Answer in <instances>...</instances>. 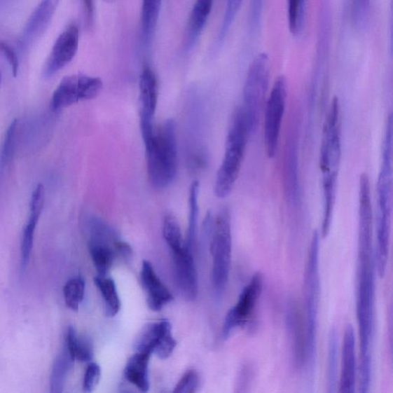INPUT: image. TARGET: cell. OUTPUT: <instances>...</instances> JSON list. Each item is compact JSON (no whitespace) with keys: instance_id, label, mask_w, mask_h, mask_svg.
Here are the masks:
<instances>
[{"instance_id":"16","label":"cell","mask_w":393,"mask_h":393,"mask_svg":"<svg viewBox=\"0 0 393 393\" xmlns=\"http://www.w3.org/2000/svg\"><path fill=\"white\" fill-rule=\"evenodd\" d=\"M45 202V188L39 184L30 198L29 216L26 226L24 227L21 242L22 267L25 268L29 261L34 243L35 230Z\"/></svg>"},{"instance_id":"32","label":"cell","mask_w":393,"mask_h":393,"mask_svg":"<svg viewBox=\"0 0 393 393\" xmlns=\"http://www.w3.org/2000/svg\"><path fill=\"white\" fill-rule=\"evenodd\" d=\"M372 0H351V18L358 29H364L368 24L371 11Z\"/></svg>"},{"instance_id":"35","label":"cell","mask_w":393,"mask_h":393,"mask_svg":"<svg viewBox=\"0 0 393 393\" xmlns=\"http://www.w3.org/2000/svg\"><path fill=\"white\" fill-rule=\"evenodd\" d=\"M199 386V376L195 370H189L183 375L181 379L176 385L174 393H194Z\"/></svg>"},{"instance_id":"9","label":"cell","mask_w":393,"mask_h":393,"mask_svg":"<svg viewBox=\"0 0 393 393\" xmlns=\"http://www.w3.org/2000/svg\"><path fill=\"white\" fill-rule=\"evenodd\" d=\"M103 89L102 79L85 74L64 77L54 91L50 108L58 111L80 101L92 100L97 97Z\"/></svg>"},{"instance_id":"17","label":"cell","mask_w":393,"mask_h":393,"mask_svg":"<svg viewBox=\"0 0 393 393\" xmlns=\"http://www.w3.org/2000/svg\"><path fill=\"white\" fill-rule=\"evenodd\" d=\"M357 380L356 336L354 326L348 324L345 330L342 345V367L340 380V392H354Z\"/></svg>"},{"instance_id":"15","label":"cell","mask_w":393,"mask_h":393,"mask_svg":"<svg viewBox=\"0 0 393 393\" xmlns=\"http://www.w3.org/2000/svg\"><path fill=\"white\" fill-rule=\"evenodd\" d=\"M140 277L146 293L148 306L151 310L160 311L174 300L173 294L159 278L149 261H143Z\"/></svg>"},{"instance_id":"39","label":"cell","mask_w":393,"mask_h":393,"mask_svg":"<svg viewBox=\"0 0 393 393\" xmlns=\"http://www.w3.org/2000/svg\"><path fill=\"white\" fill-rule=\"evenodd\" d=\"M303 5L305 8H306V0H302Z\"/></svg>"},{"instance_id":"23","label":"cell","mask_w":393,"mask_h":393,"mask_svg":"<svg viewBox=\"0 0 393 393\" xmlns=\"http://www.w3.org/2000/svg\"><path fill=\"white\" fill-rule=\"evenodd\" d=\"M65 347L75 361L90 363L93 359L94 348L92 341L87 336L78 335L72 326L68 328Z\"/></svg>"},{"instance_id":"3","label":"cell","mask_w":393,"mask_h":393,"mask_svg":"<svg viewBox=\"0 0 393 393\" xmlns=\"http://www.w3.org/2000/svg\"><path fill=\"white\" fill-rule=\"evenodd\" d=\"M148 174L151 186L163 190L170 186L178 168V147L175 125L172 119L154 131L146 144Z\"/></svg>"},{"instance_id":"13","label":"cell","mask_w":393,"mask_h":393,"mask_svg":"<svg viewBox=\"0 0 393 393\" xmlns=\"http://www.w3.org/2000/svg\"><path fill=\"white\" fill-rule=\"evenodd\" d=\"M78 43V28L72 24L56 39L43 69L46 78L52 77L69 65L77 53Z\"/></svg>"},{"instance_id":"12","label":"cell","mask_w":393,"mask_h":393,"mask_svg":"<svg viewBox=\"0 0 393 393\" xmlns=\"http://www.w3.org/2000/svg\"><path fill=\"white\" fill-rule=\"evenodd\" d=\"M170 249L176 282L184 296L190 301H195L198 294V276L192 250L186 242Z\"/></svg>"},{"instance_id":"38","label":"cell","mask_w":393,"mask_h":393,"mask_svg":"<svg viewBox=\"0 0 393 393\" xmlns=\"http://www.w3.org/2000/svg\"><path fill=\"white\" fill-rule=\"evenodd\" d=\"M84 6L85 17L87 25L92 26L94 21L95 6L94 0H82Z\"/></svg>"},{"instance_id":"21","label":"cell","mask_w":393,"mask_h":393,"mask_svg":"<svg viewBox=\"0 0 393 393\" xmlns=\"http://www.w3.org/2000/svg\"><path fill=\"white\" fill-rule=\"evenodd\" d=\"M214 4V0H195L192 9L186 36V49L188 50L193 46L206 26L209 18Z\"/></svg>"},{"instance_id":"22","label":"cell","mask_w":393,"mask_h":393,"mask_svg":"<svg viewBox=\"0 0 393 393\" xmlns=\"http://www.w3.org/2000/svg\"><path fill=\"white\" fill-rule=\"evenodd\" d=\"M163 0H143L142 6V39L144 46L149 48L156 34L161 11Z\"/></svg>"},{"instance_id":"27","label":"cell","mask_w":393,"mask_h":393,"mask_svg":"<svg viewBox=\"0 0 393 393\" xmlns=\"http://www.w3.org/2000/svg\"><path fill=\"white\" fill-rule=\"evenodd\" d=\"M176 345L171 323L167 319L159 320L153 354L160 359H167L172 354Z\"/></svg>"},{"instance_id":"40","label":"cell","mask_w":393,"mask_h":393,"mask_svg":"<svg viewBox=\"0 0 393 393\" xmlns=\"http://www.w3.org/2000/svg\"><path fill=\"white\" fill-rule=\"evenodd\" d=\"M1 81H2L1 72H0V87H1Z\"/></svg>"},{"instance_id":"31","label":"cell","mask_w":393,"mask_h":393,"mask_svg":"<svg viewBox=\"0 0 393 393\" xmlns=\"http://www.w3.org/2000/svg\"><path fill=\"white\" fill-rule=\"evenodd\" d=\"M305 10L306 8L303 6L302 0H288V24L291 34L294 36H298L302 30Z\"/></svg>"},{"instance_id":"14","label":"cell","mask_w":393,"mask_h":393,"mask_svg":"<svg viewBox=\"0 0 393 393\" xmlns=\"http://www.w3.org/2000/svg\"><path fill=\"white\" fill-rule=\"evenodd\" d=\"M298 139L294 132L287 139L284 163L285 197L292 207H298L301 202Z\"/></svg>"},{"instance_id":"1","label":"cell","mask_w":393,"mask_h":393,"mask_svg":"<svg viewBox=\"0 0 393 393\" xmlns=\"http://www.w3.org/2000/svg\"><path fill=\"white\" fill-rule=\"evenodd\" d=\"M341 155L340 104L339 99L334 97L324 124L319 151V168L322 174L323 188V237H326L330 232L333 221Z\"/></svg>"},{"instance_id":"29","label":"cell","mask_w":393,"mask_h":393,"mask_svg":"<svg viewBox=\"0 0 393 393\" xmlns=\"http://www.w3.org/2000/svg\"><path fill=\"white\" fill-rule=\"evenodd\" d=\"M199 183L194 181L191 184L189 195V223L187 233L186 244L190 249H193L196 242L198 221L199 214L198 206Z\"/></svg>"},{"instance_id":"36","label":"cell","mask_w":393,"mask_h":393,"mask_svg":"<svg viewBox=\"0 0 393 393\" xmlns=\"http://www.w3.org/2000/svg\"><path fill=\"white\" fill-rule=\"evenodd\" d=\"M101 368L96 363H90L88 366L83 380V391L92 392L95 390L101 379Z\"/></svg>"},{"instance_id":"33","label":"cell","mask_w":393,"mask_h":393,"mask_svg":"<svg viewBox=\"0 0 393 393\" xmlns=\"http://www.w3.org/2000/svg\"><path fill=\"white\" fill-rule=\"evenodd\" d=\"M243 0H228L226 12H224L223 22L219 35V42L222 43L226 39L228 32L235 22Z\"/></svg>"},{"instance_id":"18","label":"cell","mask_w":393,"mask_h":393,"mask_svg":"<svg viewBox=\"0 0 393 393\" xmlns=\"http://www.w3.org/2000/svg\"><path fill=\"white\" fill-rule=\"evenodd\" d=\"M287 328L292 343L294 357L296 366L305 367L307 356V336L303 326L298 307L294 303L289 305L287 312Z\"/></svg>"},{"instance_id":"41","label":"cell","mask_w":393,"mask_h":393,"mask_svg":"<svg viewBox=\"0 0 393 393\" xmlns=\"http://www.w3.org/2000/svg\"><path fill=\"white\" fill-rule=\"evenodd\" d=\"M106 1H111V0H106Z\"/></svg>"},{"instance_id":"10","label":"cell","mask_w":393,"mask_h":393,"mask_svg":"<svg viewBox=\"0 0 393 393\" xmlns=\"http://www.w3.org/2000/svg\"><path fill=\"white\" fill-rule=\"evenodd\" d=\"M263 287V276L256 272L243 289L239 298L228 312L222 329V338L227 340L236 329L249 324L258 307Z\"/></svg>"},{"instance_id":"25","label":"cell","mask_w":393,"mask_h":393,"mask_svg":"<svg viewBox=\"0 0 393 393\" xmlns=\"http://www.w3.org/2000/svg\"><path fill=\"white\" fill-rule=\"evenodd\" d=\"M94 282L105 303L106 315L109 317L116 316L121 308V301L114 280L106 276L98 275L95 277Z\"/></svg>"},{"instance_id":"34","label":"cell","mask_w":393,"mask_h":393,"mask_svg":"<svg viewBox=\"0 0 393 393\" xmlns=\"http://www.w3.org/2000/svg\"><path fill=\"white\" fill-rule=\"evenodd\" d=\"M264 4L266 0H250L248 25L252 34L256 33L261 27Z\"/></svg>"},{"instance_id":"20","label":"cell","mask_w":393,"mask_h":393,"mask_svg":"<svg viewBox=\"0 0 393 393\" xmlns=\"http://www.w3.org/2000/svg\"><path fill=\"white\" fill-rule=\"evenodd\" d=\"M151 354L136 351L127 360L124 375L125 380L142 392H146L150 388L149 361Z\"/></svg>"},{"instance_id":"26","label":"cell","mask_w":393,"mask_h":393,"mask_svg":"<svg viewBox=\"0 0 393 393\" xmlns=\"http://www.w3.org/2000/svg\"><path fill=\"white\" fill-rule=\"evenodd\" d=\"M74 362L75 360L71 357L67 347H64L53 364L50 376L51 392H62L69 373L74 366Z\"/></svg>"},{"instance_id":"37","label":"cell","mask_w":393,"mask_h":393,"mask_svg":"<svg viewBox=\"0 0 393 393\" xmlns=\"http://www.w3.org/2000/svg\"><path fill=\"white\" fill-rule=\"evenodd\" d=\"M0 51H2L11 67L13 76L15 77L19 71V60L13 48L4 42L0 41Z\"/></svg>"},{"instance_id":"19","label":"cell","mask_w":393,"mask_h":393,"mask_svg":"<svg viewBox=\"0 0 393 393\" xmlns=\"http://www.w3.org/2000/svg\"><path fill=\"white\" fill-rule=\"evenodd\" d=\"M60 0H42L41 3L32 14L25 29L23 31L22 44L33 42L36 37L41 35L53 18Z\"/></svg>"},{"instance_id":"6","label":"cell","mask_w":393,"mask_h":393,"mask_svg":"<svg viewBox=\"0 0 393 393\" xmlns=\"http://www.w3.org/2000/svg\"><path fill=\"white\" fill-rule=\"evenodd\" d=\"M270 65L266 53L259 54L248 69L243 90L242 106L250 135L259 127L267 102Z\"/></svg>"},{"instance_id":"5","label":"cell","mask_w":393,"mask_h":393,"mask_svg":"<svg viewBox=\"0 0 393 393\" xmlns=\"http://www.w3.org/2000/svg\"><path fill=\"white\" fill-rule=\"evenodd\" d=\"M319 251V234L315 231L311 239L303 278L304 324L307 336V356L304 370L310 380L315 373L317 358V317L320 284Z\"/></svg>"},{"instance_id":"2","label":"cell","mask_w":393,"mask_h":393,"mask_svg":"<svg viewBox=\"0 0 393 393\" xmlns=\"http://www.w3.org/2000/svg\"><path fill=\"white\" fill-rule=\"evenodd\" d=\"M373 228L370 223L358 224L357 315L359 333L361 335H368L374 331L375 276L377 270Z\"/></svg>"},{"instance_id":"24","label":"cell","mask_w":393,"mask_h":393,"mask_svg":"<svg viewBox=\"0 0 393 393\" xmlns=\"http://www.w3.org/2000/svg\"><path fill=\"white\" fill-rule=\"evenodd\" d=\"M339 336L336 329H332L328 340L326 363V387L328 392H336L338 380Z\"/></svg>"},{"instance_id":"8","label":"cell","mask_w":393,"mask_h":393,"mask_svg":"<svg viewBox=\"0 0 393 393\" xmlns=\"http://www.w3.org/2000/svg\"><path fill=\"white\" fill-rule=\"evenodd\" d=\"M287 98V82L284 76L276 80L264 106L263 140L268 158L277 153L280 131L285 113Z\"/></svg>"},{"instance_id":"11","label":"cell","mask_w":393,"mask_h":393,"mask_svg":"<svg viewBox=\"0 0 393 393\" xmlns=\"http://www.w3.org/2000/svg\"><path fill=\"white\" fill-rule=\"evenodd\" d=\"M140 123L144 144L153 136L154 117L157 109L158 87L155 72L149 67L143 69L139 81Z\"/></svg>"},{"instance_id":"28","label":"cell","mask_w":393,"mask_h":393,"mask_svg":"<svg viewBox=\"0 0 393 393\" xmlns=\"http://www.w3.org/2000/svg\"><path fill=\"white\" fill-rule=\"evenodd\" d=\"M19 122L14 119L6 131L1 151H0V178L10 165L17 146Z\"/></svg>"},{"instance_id":"7","label":"cell","mask_w":393,"mask_h":393,"mask_svg":"<svg viewBox=\"0 0 393 393\" xmlns=\"http://www.w3.org/2000/svg\"><path fill=\"white\" fill-rule=\"evenodd\" d=\"M211 231L212 283L216 295L220 296L228 285L231 264V219L228 207L221 208L216 214Z\"/></svg>"},{"instance_id":"30","label":"cell","mask_w":393,"mask_h":393,"mask_svg":"<svg viewBox=\"0 0 393 393\" xmlns=\"http://www.w3.org/2000/svg\"><path fill=\"white\" fill-rule=\"evenodd\" d=\"M85 291V280L81 277L71 278L64 286L63 294L67 306L74 311H78L82 303Z\"/></svg>"},{"instance_id":"4","label":"cell","mask_w":393,"mask_h":393,"mask_svg":"<svg viewBox=\"0 0 393 393\" xmlns=\"http://www.w3.org/2000/svg\"><path fill=\"white\" fill-rule=\"evenodd\" d=\"M250 133L242 106L233 112L228 128L226 151L218 173L214 192L216 198H228L234 189L242 168Z\"/></svg>"}]
</instances>
